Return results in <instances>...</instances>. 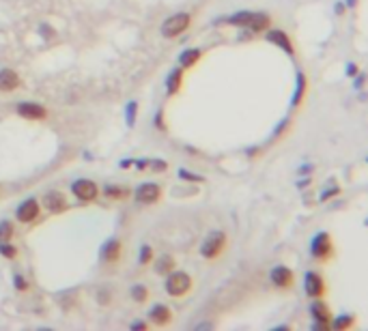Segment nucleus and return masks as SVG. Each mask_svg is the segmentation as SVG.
<instances>
[{"mask_svg": "<svg viewBox=\"0 0 368 331\" xmlns=\"http://www.w3.org/2000/svg\"><path fill=\"white\" fill-rule=\"evenodd\" d=\"M15 235V226L11 222H0V241H11Z\"/></svg>", "mask_w": 368, "mask_h": 331, "instance_id": "obj_26", "label": "nucleus"}, {"mask_svg": "<svg viewBox=\"0 0 368 331\" xmlns=\"http://www.w3.org/2000/svg\"><path fill=\"white\" fill-rule=\"evenodd\" d=\"M131 329H149V325L142 323V320H136V323H131Z\"/></svg>", "mask_w": 368, "mask_h": 331, "instance_id": "obj_33", "label": "nucleus"}, {"mask_svg": "<svg viewBox=\"0 0 368 331\" xmlns=\"http://www.w3.org/2000/svg\"><path fill=\"white\" fill-rule=\"evenodd\" d=\"M310 314L315 318V323H321V325H329V320H331V310L323 299H312Z\"/></svg>", "mask_w": 368, "mask_h": 331, "instance_id": "obj_16", "label": "nucleus"}, {"mask_svg": "<svg viewBox=\"0 0 368 331\" xmlns=\"http://www.w3.org/2000/svg\"><path fill=\"white\" fill-rule=\"evenodd\" d=\"M226 243H228L226 235H224L222 230H215V233H211V235L203 241V245H200V256H203L205 260H215V258H220L222 252L226 250Z\"/></svg>", "mask_w": 368, "mask_h": 331, "instance_id": "obj_3", "label": "nucleus"}, {"mask_svg": "<svg viewBox=\"0 0 368 331\" xmlns=\"http://www.w3.org/2000/svg\"><path fill=\"white\" fill-rule=\"evenodd\" d=\"M265 39L269 43H274L278 45L280 50H284L289 56H295V48H293V41H291V37L286 35L284 30H265Z\"/></svg>", "mask_w": 368, "mask_h": 331, "instance_id": "obj_12", "label": "nucleus"}, {"mask_svg": "<svg viewBox=\"0 0 368 331\" xmlns=\"http://www.w3.org/2000/svg\"><path fill=\"white\" fill-rule=\"evenodd\" d=\"M129 194H131V191L127 187H123V185H106L104 187V196L110 198V200H123V198H127Z\"/></svg>", "mask_w": 368, "mask_h": 331, "instance_id": "obj_21", "label": "nucleus"}, {"mask_svg": "<svg viewBox=\"0 0 368 331\" xmlns=\"http://www.w3.org/2000/svg\"><path fill=\"white\" fill-rule=\"evenodd\" d=\"M304 290H306V295L310 299H323L325 297V290H327L323 275L317 271H308L306 278H304Z\"/></svg>", "mask_w": 368, "mask_h": 331, "instance_id": "obj_8", "label": "nucleus"}, {"mask_svg": "<svg viewBox=\"0 0 368 331\" xmlns=\"http://www.w3.org/2000/svg\"><path fill=\"white\" fill-rule=\"evenodd\" d=\"M355 71H357V67H355V65H353V67L349 65V76H355Z\"/></svg>", "mask_w": 368, "mask_h": 331, "instance_id": "obj_34", "label": "nucleus"}, {"mask_svg": "<svg viewBox=\"0 0 368 331\" xmlns=\"http://www.w3.org/2000/svg\"><path fill=\"white\" fill-rule=\"evenodd\" d=\"M164 288L170 297H175V299H181L185 297L187 292L192 290V278H190V273H185V271H170L166 273V282H164Z\"/></svg>", "mask_w": 368, "mask_h": 331, "instance_id": "obj_1", "label": "nucleus"}, {"mask_svg": "<svg viewBox=\"0 0 368 331\" xmlns=\"http://www.w3.org/2000/svg\"><path fill=\"white\" fill-rule=\"evenodd\" d=\"M133 198H136L140 205H155V202H159L161 198V187L157 185V183H142V185L136 187V191H133Z\"/></svg>", "mask_w": 368, "mask_h": 331, "instance_id": "obj_9", "label": "nucleus"}, {"mask_svg": "<svg viewBox=\"0 0 368 331\" xmlns=\"http://www.w3.org/2000/svg\"><path fill=\"white\" fill-rule=\"evenodd\" d=\"M71 194L82 202H93L99 198V185L91 179H78L71 183Z\"/></svg>", "mask_w": 368, "mask_h": 331, "instance_id": "obj_5", "label": "nucleus"}, {"mask_svg": "<svg viewBox=\"0 0 368 331\" xmlns=\"http://www.w3.org/2000/svg\"><path fill=\"white\" fill-rule=\"evenodd\" d=\"M190 26H192L190 13H175L161 24V35H164L166 39H177V37H181Z\"/></svg>", "mask_w": 368, "mask_h": 331, "instance_id": "obj_4", "label": "nucleus"}, {"mask_svg": "<svg viewBox=\"0 0 368 331\" xmlns=\"http://www.w3.org/2000/svg\"><path fill=\"white\" fill-rule=\"evenodd\" d=\"M353 325H355V316L353 314H343V316L329 320V327L334 331H347V329H351Z\"/></svg>", "mask_w": 368, "mask_h": 331, "instance_id": "obj_20", "label": "nucleus"}, {"mask_svg": "<svg viewBox=\"0 0 368 331\" xmlns=\"http://www.w3.org/2000/svg\"><path fill=\"white\" fill-rule=\"evenodd\" d=\"M22 86L20 73L13 69H3L0 71V93H13Z\"/></svg>", "mask_w": 368, "mask_h": 331, "instance_id": "obj_14", "label": "nucleus"}, {"mask_svg": "<svg viewBox=\"0 0 368 331\" xmlns=\"http://www.w3.org/2000/svg\"><path fill=\"white\" fill-rule=\"evenodd\" d=\"M138 262H140L142 267L153 262V247H151V245H142V247H140V256H138Z\"/></svg>", "mask_w": 368, "mask_h": 331, "instance_id": "obj_27", "label": "nucleus"}, {"mask_svg": "<svg viewBox=\"0 0 368 331\" xmlns=\"http://www.w3.org/2000/svg\"><path fill=\"white\" fill-rule=\"evenodd\" d=\"M269 282H272L278 290H289L295 284V273L286 264H278L269 271Z\"/></svg>", "mask_w": 368, "mask_h": 331, "instance_id": "obj_6", "label": "nucleus"}, {"mask_svg": "<svg viewBox=\"0 0 368 331\" xmlns=\"http://www.w3.org/2000/svg\"><path fill=\"white\" fill-rule=\"evenodd\" d=\"M13 284H15V288L20 290V292L28 290V282H26V278H24V275H15V278H13Z\"/></svg>", "mask_w": 368, "mask_h": 331, "instance_id": "obj_28", "label": "nucleus"}, {"mask_svg": "<svg viewBox=\"0 0 368 331\" xmlns=\"http://www.w3.org/2000/svg\"><path fill=\"white\" fill-rule=\"evenodd\" d=\"M269 26H272V15L258 11V13H252V22H250L248 30H252V32H265Z\"/></svg>", "mask_w": 368, "mask_h": 331, "instance_id": "obj_19", "label": "nucleus"}, {"mask_svg": "<svg viewBox=\"0 0 368 331\" xmlns=\"http://www.w3.org/2000/svg\"><path fill=\"white\" fill-rule=\"evenodd\" d=\"M149 318L155 327H168L170 323H173V310H170L168 306H164V303H155L149 312Z\"/></svg>", "mask_w": 368, "mask_h": 331, "instance_id": "obj_13", "label": "nucleus"}, {"mask_svg": "<svg viewBox=\"0 0 368 331\" xmlns=\"http://www.w3.org/2000/svg\"><path fill=\"white\" fill-rule=\"evenodd\" d=\"M179 177H181V179H190V181H200V177H196V174H190L187 170H179Z\"/></svg>", "mask_w": 368, "mask_h": 331, "instance_id": "obj_30", "label": "nucleus"}, {"mask_svg": "<svg viewBox=\"0 0 368 331\" xmlns=\"http://www.w3.org/2000/svg\"><path fill=\"white\" fill-rule=\"evenodd\" d=\"M306 95V76L302 71H297V90H295V97H293V106H297L299 101Z\"/></svg>", "mask_w": 368, "mask_h": 331, "instance_id": "obj_24", "label": "nucleus"}, {"mask_svg": "<svg viewBox=\"0 0 368 331\" xmlns=\"http://www.w3.org/2000/svg\"><path fill=\"white\" fill-rule=\"evenodd\" d=\"M0 256L7 260H15L17 258V247L11 241H0Z\"/></svg>", "mask_w": 368, "mask_h": 331, "instance_id": "obj_25", "label": "nucleus"}, {"mask_svg": "<svg viewBox=\"0 0 368 331\" xmlns=\"http://www.w3.org/2000/svg\"><path fill=\"white\" fill-rule=\"evenodd\" d=\"M183 88V69L181 67H177L168 73V78H166V93L170 97H175L179 90Z\"/></svg>", "mask_w": 368, "mask_h": 331, "instance_id": "obj_17", "label": "nucleus"}, {"mask_svg": "<svg viewBox=\"0 0 368 331\" xmlns=\"http://www.w3.org/2000/svg\"><path fill=\"white\" fill-rule=\"evenodd\" d=\"M175 264H177V262H175L173 256H161V258L155 262V271H157L159 275H166V273H170V271L175 269Z\"/></svg>", "mask_w": 368, "mask_h": 331, "instance_id": "obj_23", "label": "nucleus"}, {"mask_svg": "<svg viewBox=\"0 0 368 331\" xmlns=\"http://www.w3.org/2000/svg\"><path fill=\"white\" fill-rule=\"evenodd\" d=\"M39 213H41V205L35 198H26L15 209V217L20 224H32L39 217Z\"/></svg>", "mask_w": 368, "mask_h": 331, "instance_id": "obj_7", "label": "nucleus"}, {"mask_svg": "<svg viewBox=\"0 0 368 331\" xmlns=\"http://www.w3.org/2000/svg\"><path fill=\"white\" fill-rule=\"evenodd\" d=\"M121 254H123V245L119 239H110L106 241V245L102 247V260L108 264H116L121 260Z\"/></svg>", "mask_w": 368, "mask_h": 331, "instance_id": "obj_15", "label": "nucleus"}, {"mask_svg": "<svg viewBox=\"0 0 368 331\" xmlns=\"http://www.w3.org/2000/svg\"><path fill=\"white\" fill-rule=\"evenodd\" d=\"M17 114L26 121H43V118H48V108L37 104V101H22V104H17Z\"/></svg>", "mask_w": 368, "mask_h": 331, "instance_id": "obj_10", "label": "nucleus"}, {"mask_svg": "<svg viewBox=\"0 0 368 331\" xmlns=\"http://www.w3.org/2000/svg\"><path fill=\"white\" fill-rule=\"evenodd\" d=\"M43 209L50 211V213L54 215H58V213H65V211L69 209V202L67 198L60 194V191H48L46 196H43Z\"/></svg>", "mask_w": 368, "mask_h": 331, "instance_id": "obj_11", "label": "nucleus"}, {"mask_svg": "<svg viewBox=\"0 0 368 331\" xmlns=\"http://www.w3.org/2000/svg\"><path fill=\"white\" fill-rule=\"evenodd\" d=\"M310 254L312 258L319 262H329L336 256V247H334V239H331L329 233H319L312 237L310 243Z\"/></svg>", "mask_w": 368, "mask_h": 331, "instance_id": "obj_2", "label": "nucleus"}, {"mask_svg": "<svg viewBox=\"0 0 368 331\" xmlns=\"http://www.w3.org/2000/svg\"><path fill=\"white\" fill-rule=\"evenodd\" d=\"M136 108H138V106L133 104V101L127 106V121H129V125H133V121H136Z\"/></svg>", "mask_w": 368, "mask_h": 331, "instance_id": "obj_29", "label": "nucleus"}, {"mask_svg": "<svg viewBox=\"0 0 368 331\" xmlns=\"http://www.w3.org/2000/svg\"><path fill=\"white\" fill-rule=\"evenodd\" d=\"M200 58H203V50H198V48L183 50L181 56H179V67L181 69H192L194 65H198Z\"/></svg>", "mask_w": 368, "mask_h": 331, "instance_id": "obj_18", "label": "nucleus"}, {"mask_svg": "<svg viewBox=\"0 0 368 331\" xmlns=\"http://www.w3.org/2000/svg\"><path fill=\"white\" fill-rule=\"evenodd\" d=\"M166 168H168V163H166V161H153V170L161 172V170H166Z\"/></svg>", "mask_w": 368, "mask_h": 331, "instance_id": "obj_31", "label": "nucleus"}, {"mask_svg": "<svg viewBox=\"0 0 368 331\" xmlns=\"http://www.w3.org/2000/svg\"><path fill=\"white\" fill-rule=\"evenodd\" d=\"M155 127H157V129H164V127H166L164 123H161V110H159L157 116H155Z\"/></svg>", "mask_w": 368, "mask_h": 331, "instance_id": "obj_32", "label": "nucleus"}, {"mask_svg": "<svg viewBox=\"0 0 368 331\" xmlns=\"http://www.w3.org/2000/svg\"><path fill=\"white\" fill-rule=\"evenodd\" d=\"M129 295H131V299L136 303H145V301H149L151 292H149V288L145 286V284H133L131 290H129Z\"/></svg>", "mask_w": 368, "mask_h": 331, "instance_id": "obj_22", "label": "nucleus"}]
</instances>
